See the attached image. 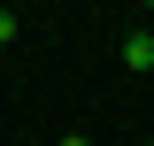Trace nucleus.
I'll list each match as a JSON object with an SVG mask.
<instances>
[{
	"mask_svg": "<svg viewBox=\"0 0 154 146\" xmlns=\"http://www.w3.org/2000/svg\"><path fill=\"white\" fill-rule=\"evenodd\" d=\"M123 69H146L154 77V31H131V38H123Z\"/></svg>",
	"mask_w": 154,
	"mask_h": 146,
	"instance_id": "1",
	"label": "nucleus"
},
{
	"mask_svg": "<svg viewBox=\"0 0 154 146\" xmlns=\"http://www.w3.org/2000/svg\"><path fill=\"white\" fill-rule=\"evenodd\" d=\"M16 31H23V16H8V8H0V46H8Z\"/></svg>",
	"mask_w": 154,
	"mask_h": 146,
	"instance_id": "2",
	"label": "nucleus"
},
{
	"mask_svg": "<svg viewBox=\"0 0 154 146\" xmlns=\"http://www.w3.org/2000/svg\"><path fill=\"white\" fill-rule=\"evenodd\" d=\"M54 146H93V138H77V131H69V138H54Z\"/></svg>",
	"mask_w": 154,
	"mask_h": 146,
	"instance_id": "3",
	"label": "nucleus"
}]
</instances>
